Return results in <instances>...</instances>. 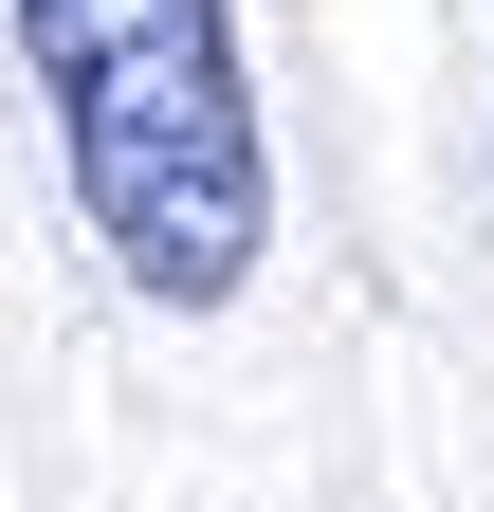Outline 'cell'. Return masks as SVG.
Segmentation results:
<instances>
[{
  "instance_id": "6da1fadb",
  "label": "cell",
  "mask_w": 494,
  "mask_h": 512,
  "mask_svg": "<svg viewBox=\"0 0 494 512\" xmlns=\"http://www.w3.org/2000/svg\"><path fill=\"white\" fill-rule=\"evenodd\" d=\"M19 74L55 110L74 220L129 311H238L275 238V128L238 74V0H19Z\"/></svg>"
}]
</instances>
